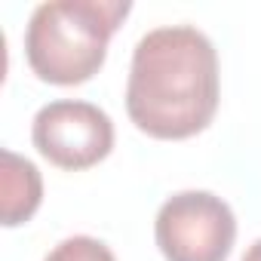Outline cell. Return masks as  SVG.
Masks as SVG:
<instances>
[{"mask_svg": "<svg viewBox=\"0 0 261 261\" xmlns=\"http://www.w3.org/2000/svg\"><path fill=\"white\" fill-rule=\"evenodd\" d=\"M129 0H49L40 4L25 28V56L43 83L77 86L98 74L108 40L123 25Z\"/></svg>", "mask_w": 261, "mask_h": 261, "instance_id": "7a4b0ae2", "label": "cell"}, {"mask_svg": "<svg viewBox=\"0 0 261 261\" xmlns=\"http://www.w3.org/2000/svg\"><path fill=\"white\" fill-rule=\"evenodd\" d=\"M34 148L59 169L80 172L101 163L114 148V123L92 105L77 98H59L34 114Z\"/></svg>", "mask_w": 261, "mask_h": 261, "instance_id": "277c9868", "label": "cell"}, {"mask_svg": "<svg viewBox=\"0 0 261 261\" xmlns=\"http://www.w3.org/2000/svg\"><path fill=\"white\" fill-rule=\"evenodd\" d=\"M154 240L166 261H227L237 240V218L221 197L181 191L160 206Z\"/></svg>", "mask_w": 261, "mask_h": 261, "instance_id": "3957f363", "label": "cell"}, {"mask_svg": "<svg viewBox=\"0 0 261 261\" xmlns=\"http://www.w3.org/2000/svg\"><path fill=\"white\" fill-rule=\"evenodd\" d=\"M4 166H0V218L7 227L25 224L43 200V178L37 166L13 151L0 154Z\"/></svg>", "mask_w": 261, "mask_h": 261, "instance_id": "5b68a950", "label": "cell"}, {"mask_svg": "<svg viewBox=\"0 0 261 261\" xmlns=\"http://www.w3.org/2000/svg\"><path fill=\"white\" fill-rule=\"evenodd\" d=\"M218 53L200 28L163 25L136 43L126 114L145 136L181 142L203 133L218 111Z\"/></svg>", "mask_w": 261, "mask_h": 261, "instance_id": "6da1fadb", "label": "cell"}, {"mask_svg": "<svg viewBox=\"0 0 261 261\" xmlns=\"http://www.w3.org/2000/svg\"><path fill=\"white\" fill-rule=\"evenodd\" d=\"M43 261H117V258H114V252L101 240L80 233V237L62 240Z\"/></svg>", "mask_w": 261, "mask_h": 261, "instance_id": "8992f818", "label": "cell"}, {"mask_svg": "<svg viewBox=\"0 0 261 261\" xmlns=\"http://www.w3.org/2000/svg\"><path fill=\"white\" fill-rule=\"evenodd\" d=\"M243 261H261V240H255V243H252V246L246 249Z\"/></svg>", "mask_w": 261, "mask_h": 261, "instance_id": "52a82bcc", "label": "cell"}]
</instances>
